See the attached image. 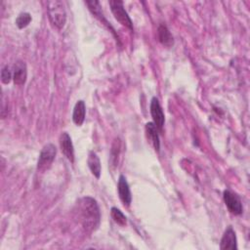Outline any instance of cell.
I'll return each instance as SVG.
<instances>
[{"mask_svg":"<svg viewBox=\"0 0 250 250\" xmlns=\"http://www.w3.org/2000/svg\"><path fill=\"white\" fill-rule=\"evenodd\" d=\"M76 213L78 221L86 231H93L99 227L101 213L98 203L94 198L90 196L80 198L77 203Z\"/></svg>","mask_w":250,"mask_h":250,"instance_id":"1","label":"cell"},{"mask_svg":"<svg viewBox=\"0 0 250 250\" xmlns=\"http://www.w3.org/2000/svg\"><path fill=\"white\" fill-rule=\"evenodd\" d=\"M47 11L51 24L59 30L64 28L67 21V14L63 2L59 0L48 1Z\"/></svg>","mask_w":250,"mask_h":250,"instance_id":"2","label":"cell"},{"mask_svg":"<svg viewBox=\"0 0 250 250\" xmlns=\"http://www.w3.org/2000/svg\"><path fill=\"white\" fill-rule=\"evenodd\" d=\"M109 3L115 20L123 27L133 31V23L123 7V2L119 1V0H112Z\"/></svg>","mask_w":250,"mask_h":250,"instance_id":"3","label":"cell"},{"mask_svg":"<svg viewBox=\"0 0 250 250\" xmlns=\"http://www.w3.org/2000/svg\"><path fill=\"white\" fill-rule=\"evenodd\" d=\"M56 154H57V149L53 144L45 145L39 154L38 169L39 171H45L46 169H48L53 163Z\"/></svg>","mask_w":250,"mask_h":250,"instance_id":"4","label":"cell"},{"mask_svg":"<svg viewBox=\"0 0 250 250\" xmlns=\"http://www.w3.org/2000/svg\"><path fill=\"white\" fill-rule=\"evenodd\" d=\"M224 201L226 206L228 207L229 211L233 215H240L242 214L243 207L241 200L237 194L232 192L230 190H225L223 193Z\"/></svg>","mask_w":250,"mask_h":250,"instance_id":"5","label":"cell"},{"mask_svg":"<svg viewBox=\"0 0 250 250\" xmlns=\"http://www.w3.org/2000/svg\"><path fill=\"white\" fill-rule=\"evenodd\" d=\"M151 115L154 120V125L158 130H162V127L164 125L165 117H164V113L162 111V108L158 102V100L154 97L152 99L151 102Z\"/></svg>","mask_w":250,"mask_h":250,"instance_id":"6","label":"cell"},{"mask_svg":"<svg viewBox=\"0 0 250 250\" xmlns=\"http://www.w3.org/2000/svg\"><path fill=\"white\" fill-rule=\"evenodd\" d=\"M117 191H118L119 198L122 201V203L125 206H129L132 201V195H131V191H130L129 185L126 181V178L123 175L119 176Z\"/></svg>","mask_w":250,"mask_h":250,"instance_id":"7","label":"cell"},{"mask_svg":"<svg viewBox=\"0 0 250 250\" xmlns=\"http://www.w3.org/2000/svg\"><path fill=\"white\" fill-rule=\"evenodd\" d=\"M59 142H60L61 150H62L63 154H65V156L71 162H74L75 161V149H74V145H73L71 136L67 132H64L60 136Z\"/></svg>","mask_w":250,"mask_h":250,"instance_id":"8","label":"cell"},{"mask_svg":"<svg viewBox=\"0 0 250 250\" xmlns=\"http://www.w3.org/2000/svg\"><path fill=\"white\" fill-rule=\"evenodd\" d=\"M220 248L222 250H226V249H231V250H235L237 249V243H236V235H235V231H233V229L231 227H229L221 239V243H220Z\"/></svg>","mask_w":250,"mask_h":250,"instance_id":"9","label":"cell"},{"mask_svg":"<svg viewBox=\"0 0 250 250\" xmlns=\"http://www.w3.org/2000/svg\"><path fill=\"white\" fill-rule=\"evenodd\" d=\"M27 66L23 61H18L14 65V73H13V80L16 85H24L27 81Z\"/></svg>","mask_w":250,"mask_h":250,"instance_id":"10","label":"cell"},{"mask_svg":"<svg viewBox=\"0 0 250 250\" xmlns=\"http://www.w3.org/2000/svg\"><path fill=\"white\" fill-rule=\"evenodd\" d=\"M86 115V107L83 101H78L74 109L73 120L77 126H81L85 120Z\"/></svg>","mask_w":250,"mask_h":250,"instance_id":"11","label":"cell"},{"mask_svg":"<svg viewBox=\"0 0 250 250\" xmlns=\"http://www.w3.org/2000/svg\"><path fill=\"white\" fill-rule=\"evenodd\" d=\"M146 133L148 136V139L153 144L155 151H159L160 148V142H159V136H158V129L154 125V122H148L146 124Z\"/></svg>","mask_w":250,"mask_h":250,"instance_id":"12","label":"cell"},{"mask_svg":"<svg viewBox=\"0 0 250 250\" xmlns=\"http://www.w3.org/2000/svg\"><path fill=\"white\" fill-rule=\"evenodd\" d=\"M87 163H88V166L92 172V174L97 178L99 179L100 176H101V171H102V168H101V161L98 157V155L94 153V152H90L89 153V155H88V159H87Z\"/></svg>","mask_w":250,"mask_h":250,"instance_id":"13","label":"cell"},{"mask_svg":"<svg viewBox=\"0 0 250 250\" xmlns=\"http://www.w3.org/2000/svg\"><path fill=\"white\" fill-rule=\"evenodd\" d=\"M157 35H158V40L162 45H164L166 47H171L174 44L173 37L166 26H164V25L159 26Z\"/></svg>","mask_w":250,"mask_h":250,"instance_id":"14","label":"cell"},{"mask_svg":"<svg viewBox=\"0 0 250 250\" xmlns=\"http://www.w3.org/2000/svg\"><path fill=\"white\" fill-rule=\"evenodd\" d=\"M86 5L89 7V10L93 13V15H95L97 18H99L101 21H103L106 25L109 26V23L106 21V19L104 18V15H103V12H102V9H101V6H100V3L98 1H86L85 2ZM111 28V26H109ZM112 29V28H111ZM113 30V29H112Z\"/></svg>","mask_w":250,"mask_h":250,"instance_id":"15","label":"cell"},{"mask_svg":"<svg viewBox=\"0 0 250 250\" xmlns=\"http://www.w3.org/2000/svg\"><path fill=\"white\" fill-rule=\"evenodd\" d=\"M111 213H112V217H113V219H114V221H115V223H117L118 225H121V226L126 225V223H127V218H126V216L122 213V211H120V210H119L118 208H116V207H113Z\"/></svg>","mask_w":250,"mask_h":250,"instance_id":"16","label":"cell"},{"mask_svg":"<svg viewBox=\"0 0 250 250\" xmlns=\"http://www.w3.org/2000/svg\"><path fill=\"white\" fill-rule=\"evenodd\" d=\"M32 22V16L29 13H22L18 16L17 20H16V25L17 27L22 30L26 27H28L30 25V23Z\"/></svg>","mask_w":250,"mask_h":250,"instance_id":"17","label":"cell"},{"mask_svg":"<svg viewBox=\"0 0 250 250\" xmlns=\"http://www.w3.org/2000/svg\"><path fill=\"white\" fill-rule=\"evenodd\" d=\"M11 79H12V73H11L9 67L6 66L1 71V81L4 84H8V83H10Z\"/></svg>","mask_w":250,"mask_h":250,"instance_id":"18","label":"cell"}]
</instances>
